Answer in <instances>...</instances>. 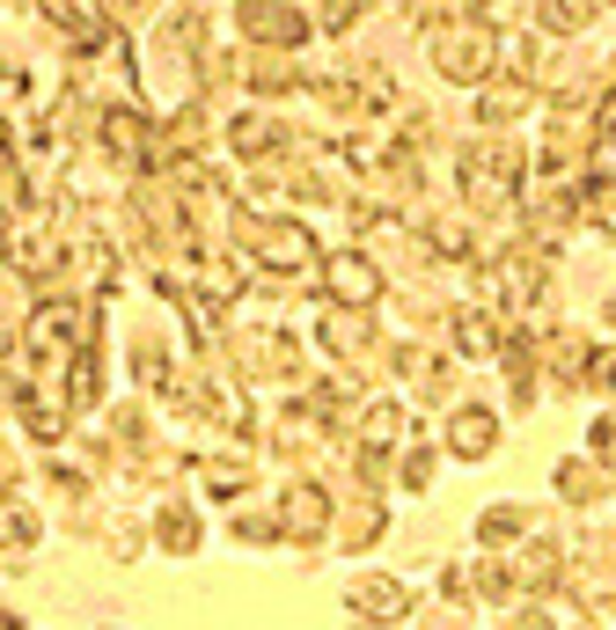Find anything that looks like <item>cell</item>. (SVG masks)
I'll list each match as a JSON object with an SVG mask.
<instances>
[{
    "mask_svg": "<svg viewBox=\"0 0 616 630\" xmlns=\"http://www.w3.org/2000/svg\"><path fill=\"white\" fill-rule=\"evenodd\" d=\"M485 67H492V37H485V23L441 30V73H455V81H477Z\"/></svg>",
    "mask_w": 616,
    "mask_h": 630,
    "instance_id": "cell-1",
    "label": "cell"
},
{
    "mask_svg": "<svg viewBox=\"0 0 616 630\" xmlns=\"http://www.w3.org/2000/svg\"><path fill=\"white\" fill-rule=\"evenodd\" d=\"M514 528H521V513H514V506H499L492 521H485V535H492V542H507V535H514Z\"/></svg>",
    "mask_w": 616,
    "mask_h": 630,
    "instance_id": "cell-7",
    "label": "cell"
},
{
    "mask_svg": "<svg viewBox=\"0 0 616 630\" xmlns=\"http://www.w3.org/2000/svg\"><path fill=\"white\" fill-rule=\"evenodd\" d=\"M287 528H294V535H316L323 528V491H309V485L287 491Z\"/></svg>",
    "mask_w": 616,
    "mask_h": 630,
    "instance_id": "cell-3",
    "label": "cell"
},
{
    "mask_svg": "<svg viewBox=\"0 0 616 630\" xmlns=\"http://www.w3.org/2000/svg\"><path fill=\"white\" fill-rule=\"evenodd\" d=\"M602 447H616V418H602Z\"/></svg>",
    "mask_w": 616,
    "mask_h": 630,
    "instance_id": "cell-9",
    "label": "cell"
},
{
    "mask_svg": "<svg viewBox=\"0 0 616 630\" xmlns=\"http://www.w3.org/2000/svg\"><path fill=\"white\" fill-rule=\"evenodd\" d=\"M352 602L368 608V616H396V608H404V586H352Z\"/></svg>",
    "mask_w": 616,
    "mask_h": 630,
    "instance_id": "cell-5",
    "label": "cell"
},
{
    "mask_svg": "<svg viewBox=\"0 0 616 630\" xmlns=\"http://www.w3.org/2000/svg\"><path fill=\"white\" fill-rule=\"evenodd\" d=\"M243 23H249V30H257V37H294V30H301V23H294V15H279V8H249Z\"/></svg>",
    "mask_w": 616,
    "mask_h": 630,
    "instance_id": "cell-6",
    "label": "cell"
},
{
    "mask_svg": "<svg viewBox=\"0 0 616 630\" xmlns=\"http://www.w3.org/2000/svg\"><path fill=\"white\" fill-rule=\"evenodd\" d=\"M330 279H338V293H346V301H368V293H374V271L360 265V257H338V265H330Z\"/></svg>",
    "mask_w": 616,
    "mask_h": 630,
    "instance_id": "cell-4",
    "label": "cell"
},
{
    "mask_svg": "<svg viewBox=\"0 0 616 630\" xmlns=\"http://www.w3.org/2000/svg\"><path fill=\"white\" fill-rule=\"evenodd\" d=\"M162 535H170V550H191V521H184V513H170V528H162Z\"/></svg>",
    "mask_w": 616,
    "mask_h": 630,
    "instance_id": "cell-8",
    "label": "cell"
},
{
    "mask_svg": "<svg viewBox=\"0 0 616 630\" xmlns=\"http://www.w3.org/2000/svg\"><path fill=\"white\" fill-rule=\"evenodd\" d=\"M602 125H609V132H616V96H609V118H602Z\"/></svg>",
    "mask_w": 616,
    "mask_h": 630,
    "instance_id": "cell-10",
    "label": "cell"
},
{
    "mask_svg": "<svg viewBox=\"0 0 616 630\" xmlns=\"http://www.w3.org/2000/svg\"><path fill=\"white\" fill-rule=\"evenodd\" d=\"M492 411H455V425H448V440H455V447H463V455H485V447H492Z\"/></svg>",
    "mask_w": 616,
    "mask_h": 630,
    "instance_id": "cell-2",
    "label": "cell"
}]
</instances>
